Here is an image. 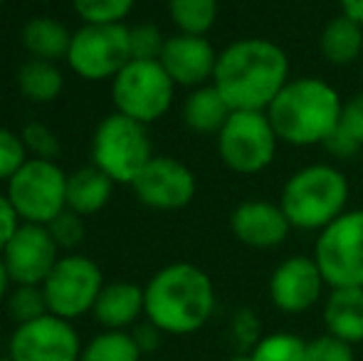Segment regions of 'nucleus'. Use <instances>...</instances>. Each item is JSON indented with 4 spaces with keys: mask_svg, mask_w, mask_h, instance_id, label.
Returning <instances> with one entry per match:
<instances>
[{
    "mask_svg": "<svg viewBox=\"0 0 363 361\" xmlns=\"http://www.w3.org/2000/svg\"><path fill=\"white\" fill-rule=\"evenodd\" d=\"M289 82V57L267 38H242L218 52L213 84L233 111H267Z\"/></svg>",
    "mask_w": 363,
    "mask_h": 361,
    "instance_id": "obj_1",
    "label": "nucleus"
},
{
    "mask_svg": "<svg viewBox=\"0 0 363 361\" xmlns=\"http://www.w3.org/2000/svg\"><path fill=\"white\" fill-rule=\"evenodd\" d=\"M144 304V317L163 334L188 337L206 327L216 312V287L198 265L173 262L146 282Z\"/></svg>",
    "mask_w": 363,
    "mask_h": 361,
    "instance_id": "obj_2",
    "label": "nucleus"
},
{
    "mask_svg": "<svg viewBox=\"0 0 363 361\" xmlns=\"http://www.w3.org/2000/svg\"><path fill=\"white\" fill-rule=\"evenodd\" d=\"M339 91L319 77L289 79L267 106L279 141L289 146H316L331 136L341 119Z\"/></svg>",
    "mask_w": 363,
    "mask_h": 361,
    "instance_id": "obj_3",
    "label": "nucleus"
},
{
    "mask_svg": "<svg viewBox=\"0 0 363 361\" xmlns=\"http://www.w3.org/2000/svg\"><path fill=\"white\" fill-rule=\"evenodd\" d=\"M349 181L336 166L311 164L294 171L282 188V206L289 226L296 231L321 233L346 213Z\"/></svg>",
    "mask_w": 363,
    "mask_h": 361,
    "instance_id": "obj_4",
    "label": "nucleus"
},
{
    "mask_svg": "<svg viewBox=\"0 0 363 361\" xmlns=\"http://www.w3.org/2000/svg\"><path fill=\"white\" fill-rule=\"evenodd\" d=\"M153 156L146 124L119 111L104 116L91 136V161L114 183L131 186Z\"/></svg>",
    "mask_w": 363,
    "mask_h": 361,
    "instance_id": "obj_5",
    "label": "nucleus"
},
{
    "mask_svg": "<svg viewBox=\"0 0 363 361\" xmlns=\"http://www.w3.org/2000/svg\"><path fill=\"white\" fill-rule=\"evenodd\" d=\"M277 146L279 136L267 111H233L218 134L220 161L240 176H255L269 169Z\"/></svg>",
    "mask_w": 363,
    "mask_h": 361,
    "instance_id": "obj_6",
    "label": "nucleus"
},
{
    "mask_svg": "<svg viewBox=\"0 0 363 361\" xmlns=\"http://www.w3.org/2000/svg\"><path fill=\"white\" fill-rule=\"evenodd\" d=\"M67 176L55 161L30 156L8 181V198L23 223L50 226L67 211Z\"/></svg>",
    "mask_w": 363,
    "mask_h": 361,
    "instance_id": "obj_7",
    "label": "nucleus"
},
{
    "mask_svg": "<svg viewBox=\"0 0 363 361\" xmlns=\"http://www.w3.org/2000/svg\"><path fill=\"white\" fill-rule=\"evenodd\" d=\"M173 91L176 84L158 60H131L111 79V99L116 111L146 126L171 109Z\"/></svg>",
    "mask_w": 363,
    "mask_h": 361,
    "instance_id": "obj_8",
    "label": "nucleus"
},
{
    "mask_svg": "<svg viewBox=\"0 0 363 361\" xmlns=\"http://www.w3.org/2000/svg\"><path fill=\"white\" fill-rule=\"evenodd\" d=\"M331 289H363V211H346L319 233L314 255Z\"/></svg>",
    "mask_w": 363,
    "mask_h": 361,
    "instance_id": "obj_9",
    "label": "nucleus"
},
{
    "mask_svg": "<svg viewBox=\"0 0 363 361\" xmlns=\"http://www.w3.org/2000/svg\"><path fill=\"white\" fill-rule=\"evenodd\" d=\"M131 62L129 28L116 25H82L72 33L67 65L86 82L114 79Z\"/></svg>",
    "mask_w": 363,
    "mask_h": 361,
    "instance_id": "obj_10",
    "label": "nucleus"
},
{
    "mask_svg": "<svg viewBox=\"0 0 363 361\" xmlns=\"http://www.w3.org/2000/svg\"><path fill=\"white\" fill-rule=\"evenodd\" d=\"M101 289H104V274L99 265L91 257L74 255V252L60 257L57 265L43 282L50 314L67 319V322L91 312Z\"/></svg>",
    "mask_w": 363,
    "mask_h": 361,
    "instance_id": "obj_11",
    "label": "nucleus"
},
{
    "mask_svg": "<svg viewBox=\"0 0 363 361\" xmlns=\"http://www.w3.org/2000/svg\"><path fill=\"white\" fill-rule=\"evenodd\" d=\"M82 347L84 344L72 322L45 314L15 327L8 342V357L13 361H79Z\"/></svg>",
    "mask_w": 363,
    "mask_h": 361,
    "instance_id": "obj_12",
    "label": "nucleus"
},
{
    "mask_svg": "<svg viewBox=\"0 0 363 361\" xmlns=\"http://www.w3.org/2000/svg\"><path fill=\"white\" fill-rule=\"evenodd\" d=\"M136 198L156 211H178L196 198V174L173 156H153L134 183Z\"/></svg>",
    "mask_w": 363,
    "mask_h": 361,
    "instance_id": "obj_13",
    "label": "nucleus"
},
{
    "mask_svg": "<svg viewBox=\"0 0 363 361\" xmlns=\"http://www.w3.org/2000/svg\"><path fill=\"white\" fill-rule=\"evenodd\" d=\"M3 260L13 284H43L60 260V248L48 226L20 223L15 235L3 248Z\"/></svg>",
    "mask_w": 363,
    "mask_h": 361,
    "instance_id": "obj_14",
    "label": "nucleus"
},
{
    "mask_svg": "<svg viewBox=\"0 0 363 361\" xmlns=\"http://www.w3.org/2000/svg\"><path fill=\"white\" fill-rule=\"evenodd\" d=\"M326 282L314 257L294 255L282 260L269 277V299L284 314L309 312L319 304Z\"/></svg>",
    "mask_w": 363,
    "mask_h": 361,
    "instance_id": "obj_15",
    "label": "nucleus"
},
{
    "mask_svg": "<svg viewBox=\"0 0 363 361\" xmlns=\"http://www.w3.org/2000/svg\"><path fill=\"white\" fill-rule=\"evenodd\" d=\"M158 62L168 72L176 87L196 89L213 82L218 65V52L206 35L176 33L166 38Z\"/></svg>",
    "mask_w": 363,
    "mask_h": 361,
    "instance_id": "obj_16",
    "label": "nucleus"
},
{
    "mask_svg": "<svg viewBox=\"0 0 363 361\" xmlns=\"http://www.w3.org/2000/svg\"><path fill=\"white\" fill-rule=\"evenodd\" d=\"M230 231L242 245L255 250H269L287 240L291 226L279 203L245 201L230 216Z\"/></svg>",
    "mask_w": 363,
    "mask_h": 361,
    "instance_id": "obj_17",
    "label": "nucleus"
},
{
    "mask_svg": "<svg viewBox=\"0 0 363 361\" xmlns=\"http://www.w3.org/2000/svg\"><path fill=\"white\" fill-rule=\"evenodd\" d=\"M144 287L134 282H111L104 284V289L99 292L91 314L104 329L126 332L144 317Z\"/></svg>",
    "mask_w": 363,
    "mask_h": 361,
    "instance_id": "obj_18",
    "label": "nucleus"
},
{
    "mask_svg": "<svg viewBox=\"0 0 363 361\" xmlns=\"http://www.w3.org/2000/svg\"><path fill=\"white\" fill-rule=\"evenodd\" d=\"M326 334L349 344L363 342V289L339 287L331 289L324 302Z\"/></svg>",
    "mask_w": 363,
    "mask_h": 361,
    "instance_id": "obj_19",
    "label": "nucleus"
},
{
    "mask_svg": "<svg viewBox=\"0 0 363 361\" xmlns=\"http://www.w3.org/2000/svg\"><path fill=\"white\" fill-rule=\"evenodd\" d=\"M233 114L230 104L216 89V84H203L191 89V94L183 101V121L196 134H220L228 116Z\"/></svg>",
    "mask_w": 363,
    "mask_h": 361,
    "instance_id": "obj_20",
    "label": "nucleus"
},
{
    "mask_svg": "<svg viewBox=\"0 0 363 361\" xmlns=\"http://www.w3.org/2000/svg\"><path fill=\"white\" fill-rule=\"evenodd\" d=\"M111 191L114 181L104 171L96 169L94 164L84 166L67 176V208L79 213L82 218L94 216L111 201Z\"/></svg>",
    "mask_w": 363,
    "mask_h": 361,
    "instance_id": "obj_21",
    "label": "nucleus"
},
{
    "mask_svg": "<svg viewBox=\"0 0 363 361\" xmlns=\"http://www.w3.org/2000/svg\"><path fill=\"white\" fill-rule=\"evenodd\" d=\"M69 45H72V33L67 30V25L48 15L28 20L23 28V48L28 50L30 57L48 60V62L67 60Z\"/></svg>",
    "mask_w": 363,
    "mask_h": 361,
    "instance_id": "obj_22",
    "label": "nucleus"
},
{
    "mask_svg": "<svg viewBox=\"0 0 363 361\" xmlns=\"http://www.w3.org/2000/svg\"><path fill=\"white\" fill-rule=\"evenodd\" d=\"M319 50L326 62L336 65V67L354 65L363 55V28L346 15H336L321 30Z\"/></svg>",
    "mask_w": 363,
    "mask_h": 361,
    "instance_id": "obj_23",
    "label": "nucleus"
},
{
    "mask_svg": "<svg viewBox=\"0 0 363 361\" xmlns=\"http://www.w3.org/2000/svg\"><path fill=\"white\" fill-rule=\"evenodd\" d=\"M65 87V74L57 62L30 57L18 70V89L28 101L35 104H50L60 96Z\"/></svg>",
    "mask_w": 363,
    "mask_h": 361,
    "instance_id": "obj_24",
    "label": "nucleus"
},
{
    "mask_svg": "<svg viewBox=\"0 0 363 361\" xmlns=\"http://www.w3.org/2000/svg\"><path fill=\"white\" fill-rule=\"evenodd\" d=\"M79 361H144L131 332L104 329L82 347Z\"/></svg>",
    "mask_w": 363,
    "mask_h": 361,
    "instance_id": "obj_25",
    "label": "nucleus"
},
{
    "mask_svg": "<svg viewBox=\"0 0 363 361\" xmlns=\"http://www.w3.org/2000/svg\"><path fill=\"white\" fill-rule=\"evenodd\" d=\"M168 15L178 33L208 35L218 20V0H168Z\"/></svg>",
    "mask_w": 363,
    "mask_h": 361,
    "instance_id": "obj_26",
    "label": "nucleus"
},
{
    "mask_svg": "<svg viewBox=\"0 0 363 361\" xmlns=\"http://www.w3.org/2000/svg\"><path fill=\"white\" fill-rule=\"evenodd\" d=\"M5 309L15 324H28L33 319L50 314L43 284H15L5 297Z\"/></svg>",
    "mask_w": 363,
    "mask_h": 361,
    "instance_id": "obj_27",
    "label": "nucleus"
},
{
    "mask_svg": "<svg viewBox=\"0 0 363 361\" xmlns=\"http://www.w3.org/2000/svg\"><path fill=\"white\" fill-rule=\"evenodd\" d=\"M255 361H306V342L291 332L264 334L252 349Z\"/></svg>",
    "mask_w": 363,
    "mask_h": 361,
    "instance_id": "obj_28",
    "label": "nucleus"
},
{
    "mask_svg": "<svg viewBox=\"0 0 363 361\" xmlns=\"http://www.w3.org/2000/svg\"><path fill=\"white\" fill-rule=\"evenodd\" d=\"M136 0H72L74 13L84 25H116L124 23L134 10Z\"/></svg>",
    "mask_w": 363,
    "mask_h": 361,
    "instance_id": "obj_29",
    "label": "nucleus"
},
{
    "mask_svg": "<svg viewBox=\"0 0 363 361\" xmlns=\"http://www.w3.org/2000/svg\"><path fill=\"white\" fill-rule=\"evenodd\" d=\"M163 45H166V38L156 25L141 23L129 28L131 60H161Z\"/></svg>",
    "mask_w": 363,
    "mask_h": 361,
    "instance_id": "obj_30",
    "label": "nucleus"
},
{
    "mask_svg": "<svg viewBox=\"0 0 363 361\" xmlns=\"http://www.w3.org/2000/svg\"><path fill=\"white\" fill-rule=\"evenodd\" d=\"M28 159L30 154L23 144V136L0 126V181L8 183Z\"/></svg>",
    "mask_w": 363,
    "mask_h": 361,
    "instance_id": "obj_31",
    "label": "nucleus"
},
{
    "mask_svg": "<svg viewBox=\"0 0 363 361\" xmlns=\"http://www.w3.org/2000/svg\"><path fill=\"white\" fill-rule=\"evenodd\" d=\"M23 144L28 149V154L33 159H48V161H55V156L60 154V139L55 136V131L45 124H28L23 129Z\"/></svg>",
    "mask_w": 363,
    "mask_h": 361,
    "instance_id": "obj_32",
    "label": "nucleus"
},
{
    "mask_svg": "<svg viewBox=\"0 0 363 361\" xmlns=\"http://www.w3.org/2000/svg\"><path fill=\"white\" fill-rule=\"evenodd\" d=\"M50 235L55 238V243H57L60 250H72V248L82 245V240H84V221H82L79 213L74 211H62L57 218H55L52 223L48 226Z\"/></svg>",
    "mask_w": 363,
    "mask_h": 361,
    "instance_id": "obj_33",
    "label": "nucleus"
},
{
    "mask_svg": "<svg viewBox=\"0 0 363 361\" xmlns=\"http://www.w3.org/2000/svg\"><path fill=\"white\" fill-rule=\"evenodd\" d=\"M306 361H356L354 344L331 334H321L306 342Z\"/></svg>",
    "mask_w": 363,
    "mask_h": 361,
    "instance_id": "obj_34",
    "label": "nucleus"
},
{
    "mask_svg": "<svg viewBox=\"0 0 363 361\" xmlns=\"http://www.w3.org/2000/svg\"><path fill=\"white\" fill-rule=\"evenodd\" d=\"M230 332H233V339L238 344L240 352H252L257 347V342L264 337L262 327H259V319L252 309H238L233 317V324H230Z\"/></svg>",
    "mask_w": 363,
    "mask_h": 361,
    "instance_id": "obj_35",
    "label": "nucleus"
},
{
    "mask_svg": "<svg viewBox=\"0 0 363 361\" xmlns=\"http://www.w3.org/2000/svg\"><path fill=\"white\" fill-rule=\"evenodd\" d=\"M339 126L351 134L356 141L363 146V91L359 94L349 96L341 106V119H339Z\"/></svg>",
    "mask_w": 363,
    "mask_h": 361,
    "instance_id": "obj_36",
    "label": "nucleus"
},
{
    "mask_svg": "<svg viewBox=\"0 0 363 361\" xmlns=\"http://www.w3.org/2000/svg\"><path fill=\"white\" fill-rule=\"evenodd\" d=\"M324 146H326V151H329L331 156H336V159H351V156L361 149L359 141H356L351 134H346L341 126H336V129L331 131V136L324 141Z\"/></svg>",
    "mask_w": 363,
    "mask_h": 361,
    "instance_id": "obj_37",
    "label": "nucleus"
},
{
    "mask_svg": "<svg viewBox=\"0 0 363 361\" xmlns=\"http://www.w3.org/2000/svg\"><path fill=\"white\" fill-rule=\"evenodd\" d=\"M20 216L15 213L13 203H10L8 193H0V252L8 245V240L15 235V231L20 228Z\"/></svg>",
    "mask_w": 363,
    "mask_h": 361,
    "instance_id": "obj_38",
    "label": "nucleus"
},
{
    "mask_svg": "<svg viewBox=\"0 0 363 361\" xmlns=\"http://www.w3.org/2000/svg\"><path fill=\"white\" fill-rule=\"evenodd\" d=\"M131 337H134L136 347L141 349V354H144V357H148V354H153L158 347H161L163 332L156 327V324H151V322L146 319V322L136 324V327L131 329Z\"/></svg>",
    "mask_w": 363,
    "mask_h": 361,
    "instance_id": "obj_39",
    "label": "nucleus"
},
{
    "mask_svg": "<svg viewBox=\"0 0 363 361\" xmlns=\"http://www.w3.org/2000/svg\"><path fill=\"white\" fill-rule=\"evenodd\" d=\"M339 5H341V15L351 18L363 28V0H339Z\"/></svg>",
    "mask_w": 363,
    "mask_h": 361,
    "instance_id": "obj_40",
    "label": "nucleus"
},
{
    "mask_svg": "<svg viewBox=\"0 0 363 361\" xmlns=\"http://www.w3.org/2000/svg\"><path fill=\"white\" fill-rule=\"evenodd\" d=\"M10 284H13V277H10L8 265H5L3 255H0V299H5L10 294Z\"/></svg>",
    "mask_w": 363,
    "mask_h": 361,
    "instance_id": "obj_41",
    "label": "nucleus"
},
{
    "mask_svg": "<svg viewBox=\"0 0 363 361\" xmlns=\"http://www.w3.org/2000/svg\"><path fill=\"white\" fill-rule=\"evenodd\" d=\"M228 361H255V359H252V354H250V352H238V354H233Z\"/></svg>",
    "mask_w": 363,
    "mask_h": 361,
    "instance_id": "obj_42",
    "label": "nucleus"
},
{
    "mask_svg": "<svg viewBox=\"0 0 363 361\" xmlns=\"http://www.w3.org/2000/svg\"><path fill=\"white\" fill-rule=\"evenodd\" d=\"M0 361H13V359H10V357H0Z\"/></svg>",
    "mask_w": 363,
    "mask_h": 361,
    "instance_id": "obj_43",
    "label": "nucleus"
},
{
    "mask_svg": "<svg viewBox=\"0 0 363 361\" xmlns=\"http://www.w3.org/2000/svg\"><path fill=\"white\" fill-rule=\"evenodd\" d=\"M40 3H52V0H40Z\"/></svg>",
    "mask_w": 363,
    "mask_h": 361,
    "instance_id": "obj_44",
    "label": "nucleus"
},
{
    "mask_svg": "<svg viewBox=\"0 0 363 361\" xmlns=\"http://www.w3.org/2000/svg\"><path fill=\"white\" fill-rule=\"evenodd\" d=\"M144 361H158V359H144Z\"/></svg>",
    "mask_w": 363,
    "mask_h": 361,
    "instance_id": "obj_45",
    "label": "nucleus"
},
{
    "mask_svg": "<svg viewBox=\"0 0 363 361\" xmlns=\"http://www.w3.org/2000/svg\"><path fill=\"white\" fill-rule=\"evenodd\" d=\"M0 3H8V0H0Z\"/></svg>",
    "mask_w": 363,
    "mask_h": 361,
    "instance_id": "obj_46",
    "label": "nucleus"
}]
</instances>
